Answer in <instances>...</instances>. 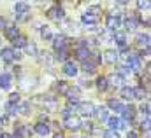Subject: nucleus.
<instances>
[{"label": "nucleus", "mask_w": 151, "mask_h": 138, "mask_svg": "<svg viewBox=\"0 0 151 138\" xmlns=\"http://www.w3.org/2000/svg\"><path fill=\"white\" fill-rule=\"evenodd\" d=\"M63 124H65V128H67V129H72V131L79 129V128L83 126L81 119H79V117H76V115H67V117L63 119Z\"/></svg>", "instance_id": "nucleus-1"}, {"label": "nucleus", "mask_w": 151, "mask_h": 138, "mask_svg": "<svg viewBox=\"0 0 151 138\" xmlns=\"http://www.w3.org/2000/svg\"><path fill=\"white\" fill-rule=\"evenodd\" d=\"M28 12H30L28 4H25V2H18L16 4V16H18V19H25Z\"/></svg>", "instance_id": "nucleus-2"}, {"label": "nucleus", "mask_w": 151, "mask_h": 138, "mask_svg": "<svg viewBox=\"0 0 151 138\" xmlns=\"http://www.w3.org/2000/svg\"><path fill=\"white\" fill-rule=\"evenodd\" d=\"M47 18L49 19H55V21H60L63 18V9L60 5H53L49 11H47Z\"/></svg>", "instance_id": "nucleus-3"}, {"label": "nucleus", "mask_w": 151, "mask_h": 138, "mask_svg": "<svg viewBox=\"0 0 151 138\" xmlns=\"http://www.w3.org/2000/svg\"><path fill=\"white\" fill-rule=\"evenodd\" d=\"M106 25H107V28H109V30H118V28H119V25H121V19H119V16H118V14H109V16H107Z\"/></svg>", "instance_id": "nucleus-4"}, {"label": "nucleus", "mask_w": 151, "mask_h": 138, "mask_svg": "<svg viewBox=\"0 0 151 138\" xmlns=\"http://www.w3.org/2000/svg\"><path fill=\"white\" fill-rule=\"evenodd\" d=\"M77 110L83 115H91L93 110H95V107H93V103H90V102H81V103H77Z\"/></svg>", "instance_id": "nucleus-5"}, {"label": "nucleus", "mask_w": 151, "mask_h": 138, "mask_svg": "<svg viewBox=\"0 0 151 138\" xmlns=\"http://www.w3.org/2000/svg\"><path fill=\"white\" fill-rule=\"evenodd\" d=\"M65 46H67L65 35H56V37L53 38V47H55V51H63Z\"/></svg>", "instance_id": "nucleus-6"}, {"label": "nucleus", "mask_w": 151, "mask_h": 138, "mask_svg": "<svg viewBox=\"0 0 151 138\" xmlns=\"http://www.w3.org/2000/svg\"><path fill=\"white\" fill-rule=\"evenodd\" d=\"M5 37H7V40H11V42H14L18 37H19V30H18V26H14V25H11V26H5Z\"/></svg>", "instance_id": "nucleus-7"}, {"label": "nucleus", "mask_w": 151, "mask_h": 138, "mask_svg": "<svg viewBox=\"0 0 151 138\" xmlns=\"http://www.w3.org/2000/svg\"><path fill=\"white\" fill-rule=\"evenodd\" d=\"M90 54H91L90 47H84V46H79V47H77V51H76V56H77L81 61H86V60H90Z\"/></svg>", "instance_id": "nucleus-8"}, {"label": "nucleus", "mask_w": 151, "mask_h": 138, "mask_svg": "<svg viewBox=\"0 0 151 138\" xmlns=\"http://www.w3.org/2000/svg\"><path fill=\"white\" fill-rule=\"evenodd\" d=\"M121 115H123L125 121H134V117H135V108H134L132 105H125L123 110H121Z\"/></svg>", "instance_id": "nucleus-9"}, {"label": "nucleus", "mask_w": 151, "mask_h": 138, "mask_svg": "<svg viewBox=\"0 0 151 138\" xmlns=\"http://www.w3.org/2000/svg\"><path fill=\"white\" fill-rule=\"evenodd\" d=\"M63 73H65L67 77H74V75H77V65H76L74 61H67V63L63 65Z\"/></svg>", "instance_id": "nucleus-10"}, {"label": "nucleus", "mask_w": 151, "mask_h": 138, "mask_svg": "<svg viewBox=\"0 0 151 138\" xmlns=\"http://www.w3.org/2000/svg\"><path fill=\"white\" fill-rule=\"evenodd\" d=\"M104 61H106L107 65H114V63L118 61V53L113 51V49H107V51L104 53Z\"/></svg>", "instance_id": "nucleus-11"}, {"label": "nucleus", "mask_w": 151, "mask_h": 138, "mask_svg": "<svg viewBox=\"0 0 151 138\" xmlns=\"http://www.w3.org/2000/svg\"><path fill=\"white\" fill-rule=\"evenodd\" d=\"M107 124H109V128H111V131H118V129H121L125 124H123V121L121 119H118V117H107Z\"/></svg>", "instance_id": "nucleus-12"}, {"label": "nucleus", "mask_w": 151, "mask_h": 138, "mask_svg": "<svg viewBox=\"0 0 151 138\" xmlns=\"http://www.w3.org/2000/svg\"><path fill=\"white\" fill-rule=\"evenodd\" d=\"M30 133V129H27L23 124H16V129H14V135L12 138H27Z\"/></svg>", "instance_id": "nucleus-13"}, {"label": "nucleus", "mask_w": 151, "mask_h": 138, "mask_svg": "<svg viewBox=\"0 0 151 138\" xmlns=\"http://www.w3.org/2000/svg\"><path fill=\"white\" fill-rule=\"evenodd\" d=\"M113 40L121 47V49H125L127 47V35L125 33H121V32H116V33L113 35Z\"/></svg>", "instance_id": "nucleus-14"}, {"label": "nucleus", "mask_w": 151, "mask_h": 138, "mask_svg": "<svg viewBox=\"0 0 151 138\" xmlns=\"http://www.w3.org/2000/svg\"><path fill=\"white\" fill-rule=\"evenodd\" d=\"M81 21H83L84 25H90V26H93V25L99 21V16H93V14H90V12H84V14L81 16Z\"/></svg>", "instance_id": "nucleus-15"}, {"label": "nucleus", "mask_w": 151, "mask_h": 138, "mask_svg": "<svg viewBox=\"0 0 151 138\" xmlns=\"http://www.w3.org/2000/svg\"><path fill=\"white\" fill-rule=\"evenodd\" d=\"M2 58H4V61H7V63H11L12 60H14V49H11V47H5V49H2Z\"/></svg>", "instance_id": "nucleus-16"}, {"label": "nucleus", "mask_w": 151, "mask_h": 138, "mask_svg": "<svg viewBox=\"0 0 151 138\" xmlns=\"http://www.w3.org/2000/svg\"><path fill=\"white\" fill-rule=\"evenodd\" d=\"M93 114L97 115V119H99V121H107V117H109V115H107V108H106V107H99V108H95V110H93Z\"/></svg>", "instance_id": "nucleus-17"}, {"label": "nucleus", "mask_w": 151, "mask_h": 138, "mask_svg": "<svg viewBox=\"0 0 151 138\" xmlns=\"http://www.w3.org/2000/svg\"><path fill=\"white\" fill-rule=\"evenodd\" d=\"M34 131H35L37 135H42V137H46V135L49 133V126H47L46 122H39V124H35Z\"/></svg>", "instance_id": "nucleus-18"}, {"label": "nucleus", "mask_w": 151, "mask_h": 138, "mask_svg": "<svg viewBox=\"0 0 151 138\" xmlns=\"http://www.w3.org/2000/svg\"><path fill=\"white\" fill-rule=\"evenodd\" d=\"M0 87L9 89L11 87V75L9 73H0Z\"/></svg>", "instance_id": "nucleus-19"}, {"label": "nucleus", "mask_w": 151, "mask_h": 138, "mask_svg": "<svg viewBox=\"0 0 151 138\" xmlns=\"http://www.w3.org/2000/svg\"><path fill=\"white\" fill-rule=\"evenodd\" d=\"M106 79H107V82H111V84L116 86V87H119L121 82H123V77H121L119 73H113V75H109V77H106Z\"/></svg>", "instance_id": "nucleus-20"}, {"label": "nucleus", "mask_w": 151, "mask_h": 138, "mask_svg": "<svg viewBox=\"0 0 151 138\" xmlns=\"http://www.w3.org/2000/svg\"><path fill=\"white\" fill-rule=\"evenodd\" d=\"M107 107H109L111 110H116V112H119V114H121V110H123V107H125V105L121 103L119 100H109V102H107Z\"/></svg>", "instance_id": "nucleus-21"}, {"label": "nucleus", "mask_w": 151, "mask_h": 138, "mask_svg": "<svg viewBox=\"0 0 151 138\" xmlns=\"http://www.w3.org/2000/svg\"><path fill=\"white\" fill-rule=\"evenodd\" d=\"M135 40H137V46H141V47H142V46L150 47V35H148V33H146V35H144V33H139Z\"/></svg>", "instance_id": "nucleus-22"}, {"label": "nucleus", "mask_w": 151, "mask_h": 138, "mask_svg": "<svg viewBox=\"0 0 151 138\" xmlns=\"http://www.w3.org/2000/svg\"><path fill=\"white\" fill-rule=\"evenodd\" d=\"M97 87H99V91H106V89L109 87L107 79H106V77H99V79H97Z\"/></svg>", "instance_id": "nucleus-23"}, {"label": "nucleus", "mask_w": 151, "mask_h": 138, "mask_svg": "<svg viewBox=\"0 0 151 138\" xmlns=\"http://www.w3.org/2000/svg\"><path fill=\"white\" fill-rule=\"evenodd\" d=\"M121 98L132 100L134 98V87H121Z\"/></svg>", "instance_id": "nucleus-24"}, {"label": "nucleus", "mask_w": 151, "mask_h": 138, "mask_svg": "<svg viewBox=\"0 0 151 138\" xmlns=\"http://www.w3.org/2000/svg\"><path fill=\"white\" fill-rule=\"evenodd\" d=\"M125 26H127V30H134V28L137 26V19H135L134 16H128V18L125 19Z\"/></svg>", "instance_id": "nucleus-25"}, {"label": "nucleus", "mask_w": 151, "mask_h": 138, "mask_svg": "<svg viewBox=\"0 0 151 138\" xmlns=\"http://www.w3.org/2000/svg\"><path fill=\"white\" fill-rule=\"evenodd\" d=\"M146 91H144V87H134V98H137V100H144L146 98Z\"/></svg>", "instance_id": "nucleus-26"}, {"label": "nucleus", "mask_w": 151, "mask_h": 138, "mask_svg": "<svg viewBox=\"0 0 151 138\" xmlns=\"http://www.w3.org/2000/svg\"><path fill=\"white\" fill-rule=\"evenodd\" d=\"M95 67H97V65H93V63H91L90 60L83 61V70H84L86 73H93V72H95Z\"/></svg>", "instance_id": "nucleus-27"}, {"label": "nucleus", "mask_w": 151, "mask_h": 138, "mask_svg": "<svg viewBox=\"0 0 151 138\" xmlns=\"http://www.w3.org/2000/svg\"><path fill=\"white\" fill-rule=\"evenodd\" d=\"M56 87H58V91H60L62 95H67V91L70 89V86H69L67 82H63V80H60V82L56 84Z\"/></svg>", "instance_id": "nucleus-28"}, {"label": "nucleus", "mask_w": 151, "mask_h": 138, "mask_svg": "<svg viewBox=\"0 0 151 138\" xmlns=\"http://www.w3.org/2000/svg\"><path fill=\"white\" fill-rule=\"evenodd\" d=\"M40 35H42L44 40H51V38H53V33H51V30H49L47 26H42V28H40Z\"/></svg>", "instance_id": "nucleus-29"}, {"label": "nucleus", "mask_w": 151, "mask_h": 138, "mask_svg": "<svg viewBox=\"0 0 151 138\" xmlns=\"http://www.w3.org/2000/svg\"><path fill=\"white\" fill-rule=\"evenodd\" d=\"M27 51H28V54H32V56H35L37 54V46L34 44V42H27Z\"/></svg>", "instance_id": "nucleus-30"}, {"label": "nucleus", "mask_w": 151, "mask_h": 138, "mask_svg": "<svg viewBox=\"0 0 151 138\" xmlns=\"http://www.w3.org/2000/svg\"><path fill=\"white\" fill-rule=\"evenodd\" d=\"M27 42H28V40H27L25 37H21V35H19V37H18V38H16L12 44H14L16 47H25V46H27Z\"/></svg>", "instance_id": "nucleus-31"}, {"label": "nucleus", "mask_w": 151, "mask_h": 138, "mask_svg": "<svg viewBox=\"0 0 151 138\" xmlns=\"http://www.w3.org/2000/svg\"><path fill=\"white\" fill-rule=\"evenodd\" d=\"M137 9H150V0H137Z\"/></svg>", "instance_id": "nucleus-32"}, {"label": "nucleus", "mask_w": 151, "mask_h": 138, "mask_svg": "<svg viewBox=\"0 0 151 138\" xmlns=\"http://www.w3.org/2000/svg\"><path fill=\"white\" fill-rule=\"evenodd\" d=\"M16 112H18V105L7 103V114H9V115H14Z\"/></svg>", "instance_id": "nucleus-33"}, {"label": "nucleus", "mask_w": 151, "mask_h": 138, "mask_svg": "<svg viewBox=\"0 0 151 138\" xmlns=\"http://www.w3.org/2000/svg\"><path fill=\"white\" fill-rule=\"evenodd\" d=\"M9 103L18 105V103H19V95H18V93H12V95H11V98H9Z\"/></svg>", "instance_id": "nucleus-34"}, {"label": "nucleus", "mask_w": 151, "mask_h": 138, "mask_svg": "<svg viewBox=\"0 0 151 138\" xmlns=\"http://www.w3.org/2000/svg\"><path fill=\"white\" fill-rule=\"evenodd\" d=\"M104 138H119V137H118V133H116V131H111V129H109V131H106V133H104Z\"/></svg>", "instance_id": "nucleus-35"}, {"label": "nucleus", "mask_w": 151, "mask_h": 138, "mask_svg": "<svg viewBox=\"0 0 151 138\" xmlns=\"http://www.w3.org/2000/svg\"><path fill=\"white\" fill-rule=\"evenodd\" d=\"M56 58H58V60H65V58H67L65 49H63V51H56Z\"/></svg>", "instance_id": "nucleus-36"}, {"label": "nucleus", "mask_w": 151, "mask_h": 138, "mask_svg": "<svg viewBox=\"0 0 151 138\" xmlns=\"http://www.w3.org/2000/svg\"><path fill=\"white\" fill-rule=\"evenodd\" d=\"M141 110H142V114H146V117H150V103L142 105V107H141Z\"/></svg>", "instance_id": "nucleus-37"}, {"label": "nucleus", "mask_w": 151, "mask_h": 138, "mask_svg": "<svg viewBox=\"0 0 151 138\" xmlns=\"http://www.w3.org/2000/svg\"><path fill=\"white\" fill-rule=\"evenodd\" d=\"M142 129H146V131H150V117H146V121L142 122Z\"/></svg>", "instance_id": "nucleus-38"}, {"label": "nucleus", "mask_w": 151, "mask_h": 138, "mask_svg": "<svg viewBox=\"0 0 151 138\" xmlns=\"http://www.w3.org/2000/svg\"><path fill=\"white\" fill-rule=\"evenodd\" d=\"M5 26H7V21H5L2 16H0V28H5Z\"/></svg>", "instance_id": "nucleus-39"}, {"label": "nucleus", "mask_w": 151, "mask_h": 138, "mask_svg": "<svg viewBox=\"0 0 151 138\" xmlns=\"http://www.w3.org/2000/svg\"><path fill=\"white\" fill-rule=\"evenodd\" d=\"M0 138H12V135H9V133H2Z\"/></svg>", "instance_id": "nucleus-40"}, {"label": "nucleus", "mask_w": 151, "mask_h": 138, "mask_svg": "<svg viewBox=\"0 0 151 138\" xmlns=\"http://www.w3.org/2000/svg\"><path fill=\"white\" fill-rule=\"evenodd\" d=\"M118 2H119L121 5H127V4H128V0H118Z\"/></svg>", "instance_id": "nucleus-41"}, {"label": "nucleus", "mask_w": 151, "mask_h": 138, "mask_svg": "<svg viewBox=\"0 0 151 138\" xmlns=\"http://www.w3.org/2000/svg\"><path fill=\"white\" fill-rule=\"evenodd\" d=\"M53 138H65V137H63L62 133H56V135H55V137H53Z\"/></svg>", "instance_id": "nucleus-42"}, {"label": "nucleus", "mask_w": 151, "mask_h": 138, "mask_svg": "<svg viewBox=\"0 0 151 138\" xmlns=\"http://www.w3.org/2000/svg\"><path fill=\"white\" fill-rule=\"evenodd\" d=\"M128 138H137V135H135V133H130V135H128Z\"/></svg>", "instance_id": "nucleus-43"}, {"label": "nucleus", "mask_w": 151, "mask_h": 138, "mask_svg": "<svg viewBox=\"0 0 151 138\" xmlns=\"http://www.w3.org/2000/svg\"><path fill=\"white\" fill-rule=\"evenodd\" d=\"M77 138H84V137H77Z\"/></svg>", "instance_id": "nucleus-44"}]
</instances>
